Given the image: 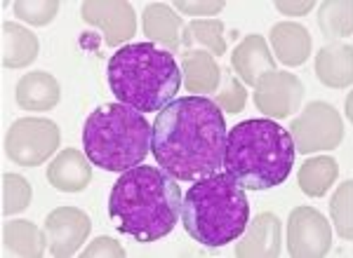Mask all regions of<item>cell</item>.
I'll return each mask as SVG.
<instances>
[{
    "label": "cell",
    "instance_id": "1",
    "mask_svg": "<svg viewBox=\"0 0 353 258\" xmlns=\"http://www.w3.org/2000/svg\"><path fill=\"white\" fill-rule=\"evenodd\" d=\"M226 141L229 129L217 103L205 96H184L158 113L151 153L176 181H201L224 167Z\"/></svg>",
    "mask_w": 353,
    "mask_h": 258
},
{
    "label": "cell",
    "instance_id": "2",
    "mask_svg": "<svg viewBox=\"0 0 353 258\" xmlns=\"http://www.w3.org/2000/svg\"><path fill=\"white\" fill-rule=\"evenodd\" d=\"M181 191L165 169L137 164L123 171L109 197V216L137 242H156L181 219Z\"/></svg>",
    "mask_w": 353,
    "mask_h": 258
},
{
    "label": "cell",
    "instance_id": "3",
    "mask_svg": "<svg viewBox=\"0 0 353 258\" xmlns=\"http://www.w3.org/2000/svg\"><path fill=\"white\" fill-rule=\"evenodd\" d=\"M294 141L273 120H245L229 129L226 174L245 191H269L281 186L294 167Z\"/></svg>",
    "mask_w": 353,
    "mask_h": 258
},
{
    "label": "cell",
    "instance_id": "4",
    "mask_svg": "<svg viewBox=\"0 0 353 258\" xmlns=\"http://www.w3.org/2000/svg\"><path fill=\"white\" fill-rule=\"evenodd\" d=\"M109 87L118 103L139 113H161L181 87L174 56L151 43L125 45L109 59Z\"/></svg>",
    "mask_w": 353,
    "mask_h": 258
},
{
    "label": "cell",
    "instance_id": "5",
    "mask_svg": "<svg viewBox=\"0 0 353 258\" xmlns=\"http://www.w3.org/2000/svg\"><path fill=\"white\" fill-rule=\"evenodd\" d=\"M250 202L245 188L231 174H212L196 181L184 195L181 223L196 242L224 246L245 233Z\"/></svg>",
    "mask_w": 353,
    "mask_h": 258
},
{
    "label": "cell",
    "instance_id": "6",
    "mask_svg": "<svg viewBox=\"0 0 353 258\" xmlns=\"http://www.w3.org/2000/svg\"><path fill=\"white\" fill-rule=\"evenodd\" d=\"M153 125L146 122L144 113L109 103L99 106L85 120L83 146L88 160L104 171H128L141 164L151 151Z\"/></svg>",
    "mask_w": 353,
    "mask_h": 258
},
{
    "label": "cell",
    "instance_id": "7",
    "mask_svg": "<svg viewBox=\"0 0 353 258\" xmlns=\"http://www.w3.org/2000/svg\"><path fill=\"white\" fill-rule=\"evenodd\" d=\"M59 143L57 125L50 120H19L12 125L8 139H5V153L19 164H38L48 158Z\"/></svg>",
    "mask_w": 353,
    "mask_h": 258
},
{
    "label": "cell",
    "instance_id": "8",
    "mask_svg": "<svg viewBox=\"0 0 353 258\" xmlns=\"http://www.w3.org/2000/svg\"><path fill=\"white\" fill-rule=\"evenodd\" d=\"M301 153L321 151V148L337 146L341 139V122L334 108L327 103H311L306 113L292 125Z\"/></svg>",
    "mask_w": 353,
    "mask_h": 258
},
{
    "label": "cell",
    "instance_id": "9",
    "mask_svg": "<svg viewBox=\"0 0 353 258\" xmlns=\"http://www.w3.org/2000/svg\"><path fill=\"white\" fill-rule=\"evenodd\" d=\"M330 249V228L313 209H297L290 216V254L323 256Z\"/></svg>",
    "mask_w": 353,
    "mask_h": 258
},
{
    "label": "cell",
    "instance_id": "10",
    "mask_svg": "<svg viewBox=\"0 0 353 258\" xmlns=\"http://www.w3.org/2000/svg\"><path fill=\"white\" fill-rule=\"evenodd\" d=\"M88 216L78 209H57L52 216H48L45 233L50 237L54 256H68L78 249L88 233Z\"/></svg>",
    "mask_w": 353,
    "mask_h": 258
},
{
    "label": "cell",
    "instance_id": "11",
    "mask_svg": "<svg viewBox=\"0 0 353 258\" xmlns=\"http://www.w3.org/2000/svg\"><path fill=\"white\" fill-rule=\"evenodd\" d=\"M297 80L292 76H285V73H269L266 78H261L257 83V94H254V101L257 106L264 108V113L269 116H278L285 118L292 113L294 103H299L301 94H281L285 92L290 85H294Z\"/></svg>",
    "mask_w": 353,
    "mask_h": 258
},
{
    "label": "cell",
    "instance_id": "12",
    "mask_svg": "<svg viewBox=\"0 0 353 258\" xmlns=\"http://www.w3.org/2000/svg\"><path fill=\"white\" fill-rule=\"evenodd\" d=\"M48 179L64 193H78L88 186L90 167L85 158L78 151H64L54 160V164L48 169Z\"/></svg>",
    "mask_w": 353,
    "mask_h": 258
},
{
    "label": "cell",
    "instance_id": "13",
    "mask_svg": "<svg viewBox=\"0 0 353 258\" xmlns=\"http://www.w3.org/2000/svg\"><path fill=\"white\" fill-rule=\"evenodd\" d=\"M318 76L330 87H344L353 80V50L346 45H330L318 56Z\"/></svg>",
    "mask_w": 353,
    "mask_h": 258
},
{
    "label": "cell",
    "instance_id": "14",
    "mask_svg": "<svg viewBox=\"0 0 353 258\" xmlns=\"http://www.w3.org/2000/svg\"><path fill=\"white\" fill-rule=\"evenodd\" d=\"M17 99L28 111H33V108L45 111V108L54 106L59 101V85L50 76H45V73H28L19 83Z\"/></svg>",
    "mask_w": 353,
    "mask_h": 258
},
{
    "label": "cell",
    "instance_id": "15",
    "mask_svg": "<svg viewBox=\"0 0 353 258\" xmlns=\"http://www.w3.org/2000/svg\"><path fill=\"white\" fill-rule=\"evenodd\" d=\"M273 47L283 64H304L309 56V36L306 28L294 24H281L273 28Z\"/></svg>",
    "mask_w": 353,
    "mask_h": 258
},
{
    "label": "cell",
    "instance_id": "16",
    "mask_svg": "<svg viewBox=\"0 0 353 258\" xmlns=\"http://www.w3.org/2000/svg\"><path fill=\"white\" fill-rule=\"evenodd\" d=\"M233 66L241 71V76L245 78V83H252L257 85L259 78L257 73L261 76V68H266V71H271L273 68V61L269 56V50H266L264 40L252 36L248 38L241 47L236 50V56H233Z\"/></svg>",
    "mask_w": 353,
    "mask_h": 258
},
{
    "label": "cell",
    "instance_id": "17",
    "mask_svg": "<svg viewBox=\"0 0 353 258\" xmlns=\"http://www.w3.org/2000/svg\"><path fill=\"white\" fill-rule=\"evenodd\" d=\"M257 237H261L264 242L259 246V256H276L281 254V226L273 219L271 214L259 216L257 221L252 223V233H248L243 244H238L236 254L238 256H250L257 254V249H252V244L257 242Z\"/></svg>",
    "mask_w": 353,
    "mask_h": 258
},
{
    "label": "cell",
    "instance_id": "18",
    "mask_svg": "<svg viewBox=\"0 0 353 258\" xmlns=\"http://www.w3.org/2000/svg\"><path fill=\"white\" fill-rule=\"evenodd\" d=\"M334 176H337V162L330 158H316V160H309V162L301 167L299 181L306 195L318 197V195H323L327 191Z\"/></svg>",
    "mask_w": 353,
    "mask_h": 258
},
{
    "label": "cell",
    "instance_id": "19",
    "mask_svg": "<svg viewBox=\"0 0 353 258\" xmlns=\"http://www.w3.org/2000/svg\"><path fill=\"white\" fill-rule=\"evenodd\" d=\"M3 61H8L10 56H12V52H17L12 66H24L28 64L31 59H36V52H38V43L36 38L31 36L28 31H24V28L19 26H12V24H5L3 26Z\"/></svg>",
    "mask_w": 353,
    "mask_h": 258
},
{
    "label": "cell",
    "instance_id": "20",
    "mask_svg": "<svg viewBox=\"0 0 353 258\" xmlns=\"http://www.w3.org/2000/svg\"><path fill=\"white\" fill-rule=\"evenodd\" d=\"M144 31L151 38L161 43L176 45V33H179V19L163 5H153L144 14Z\"/></svg>",
    "mask_w": 353,
    "mask_h": 258
},
{
    "label": "cell",
    "instance_id": "21",
    "mask_svg": "<svg viewBox=\"0 0 353 258\" xmlns=\"http://www.w3.org/2000/svg\"><path fill=\"white\" fill-rule=\"evenodd\" d=\"M186 85L191 89H212L217 85V66L208 54L191 52L186 56Z\"/></svg>",
    "mask_w": 353,
    "mask_h": 258
},
{
    "label": "cell",
    "instance_id": "22",
    "mask_svg": "<svg viewBox=\"0 0 353 258\" xmlns=\"http://www.w3.org/2000/svg\"><path fill=\"white\" fill-rule=\"evenodd\" d=\"M332 216L341 237H353V181L341 183L332 200Z\"/></svg>",
    "mask_w": 353,
    "mask_h": 258
},
{
    "label": "cell",
    "instance_id": "23",
    "mask_svg": "<svg viewBox=\"0 0 353 258\" xmlns=\"http://www.w3.org/2000/svg\"><path fill=\"white\" fill-rule=\"evenodd\" d=\"M28 202V186L24 179L19 176H5V214H12V211H21Z\"/></svg>",
    "mask_w": 353,
    "mask_h": 258
},
{
    "label": "cell",
    "instance_id": "24",
    "mask_svg": "<svg viewBox=\"0 0 353 258\" xmlns=\"http://www.w3.org/2000/svg\"><path fill=\"white\" fill-rule=\"evenodd\" d=\"M219 31H221V26L217 24V21H196V24H191V28H189V33H205V38L203 36H193V38H196V40L203 38L201 43H210L217 54L224 52V40L214 38L212 33H219Z\"/></svg>",
    "mask_w": 353,
    "mask_h": 258
},
{
    "label": "cell",
    "instance_id": "25",
    "mask_svg": "<svg viewBox=\"0 0 353 258\" xmlns=\"http://www.w3.org/2000/svg\"><path fill=\"white\" fill-rule=\"evenodd\" d=\"M181 10H186V12H214V10H221L224 5L219 3H210V5H189V3H179Z\"/></svg>",
    "mask_w": 353,
    "mask_h": 258
},
{
    "label": "cell",
    "instance_id": "26",
    "mask_svg": "<svg viewBox=\"0 0 353 258\" xmlns=\"http://www.w3.org/2000/svg\"><path fill=\"white\" fill-rule=\"evenodd\" d=\"M311 8V5L309 3H304V5H301V8H297V10H309ZM281 10H294V8H285V5H281Z\"/></svg>",
    "mask_w": 353,
    "mask_h": 258
}]
</instances>
